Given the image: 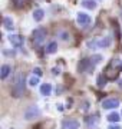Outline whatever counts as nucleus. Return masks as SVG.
Listing matches in <instances>:
<instances>
[{"label":"nucleus","instance_id":"nucleus-1","mask_svg":"<svg viewBox=\"0 0 122 129\" xmlns=\"http://www.w3.org/2000/svg\"><path fill=\"white\" fill-rule=\"evenodd\" d=\"M122 70V60H112L111 63L105 68V76L109 80H115L118 78V73Z\"/></svg>","mask_w":122,"mask_h":129},{"label":"nucleus","instance_id":"nucleus-2","mask_svg":"<svg viewBox=\"0 0 122 129\" xmlns=\"http://www.w3.org/2000/svg\"><path fill=\"white\" fill-rule=\"evenodd\" d=\"M24 90H26V79L22 73L17 75V78L14 79L13 82V89H12V95L14 98H22L24 95Z\"/></svg>","mask_w":122,"mask_h":129},{"label":"nucleus","instance_id":"nucleus-3","mask_svg":"<svg viewBox=\"0 0 122 129\" xmlns=\"http://www.w3.org/2000/svg\"><path fill=\"white\" fill-rule=\"evenodd\" d=\"M47 37V30L45 27H39L33 32V36H32V40H33V46L35 47H40L43 45L45 39Z\"/></svg>","mask_w":122,"mask_h":129},{"label":"nucleus","instance_id":"nucleus-4","mask_svg":"<svg viewBox=\"0 0 122 129\" xmlns=\"http://www.w3.org/2000/svg\"><path fill=\"white\" fill-rule=\"evenodd\" d=\"M38 116H40V109L38 106H30L24 112V119L26 120H33V119H36Z\"/></svg>","mask_w":122,"mask_h":129},{"label":"nucleus","instance_id":"nucleus-5","mask_svg":"<svg viewBox=\"0 0 122 129\" xmlns=\"http://www.w3.org/2000/svg\"><path fill=\"white\" fill-rule=\"evenodd\" d=\"M111 45V39L109 37H103V39H98V40L89 42L88 46L89 47H108Z\"/></svg>","mask_w":122,"mask_h":129},{"label":"nucleus","instance_id":"nucleus-6","mask_svg":"<svg viewBox=\"0 0 122 129\" xmlns=\"http://www.w3.org/2000/svg\"><path fill=\"white\" fill-rule=\"evenodd\" d=\"M118 106H119V99H116V98H108L102 102L103 109H115Z\"/></svg>","mask_w":122,"mask_h":129},{"label":"nucleus","instance_id":"nucleus-7","mask_svg":"<svg viewBox=\"0 0 122 129\" xmlns=\"http://www.w3.org/2000/svg\"><path fill=\"white\" fill-rule=\"evenodd\" d=\"M76 20H78V23L80 24V26H86V24L90 23V16L86 13H82V12H79V13L76 14Z\"/></svg>","mask_w":122,"mask_h":129},{"label":"nucleus","instance_id":"nucleus-8","mask_svg":"<svg viewBox=\"0 0 122 129\" xmlns=\"http://www.w3.org/2000/svg\"><path fill=\"white\" fill-rule=\"evenodd\" d=\"M9 40L12 42V45H13L14 47H20L24 43V39L20 36V35H10Z\"/></svg>","mask_w":122,"mask_h":129},{"label":"nucleus","instance_id":"nucleus-9","mask_svg":"<svg viewBox=\"0 0 122 129\" xmlns=\"http://www.w3.org/2000/svg\"><path fill=\"white\" fill-rule=\"evenodd\" d=\"M90 69H92V64H90L89 59H83L79 62V66H78L79 72H86V70H90Z\"/></svg>","mask_w":122,"mask_h":129},{"label":"nucleus","instance_id":"nucleus-10","mask_svg":"<svg viewBox=\"0 0 122 129\" xmlns=\"http://www.w3.org/2000/svg\"><path fill=\"white\" fill-rule=\"evenodd\" d=\"M63 126L66 129H79V122L76 119H69L63 122Z\"/></svg>","mask_w":122,"mask_h":129},{"label":"nucleus","instance_id":"nucleus-11","mask_svg":"<svg viewBox=\"0 0 122 129\" xmlns=\"http://www.w3.org/2000/svg\"><path fill=\"white\" fill-rule=\"evenodd\" d=\"M50 92H52V85H49V83H43V85H40V93H42V95L49 96Z\"/></svg>","mask_w":122,"mask_h":129},{"label":"nucleus","instance_id":"nucleus-12","mask_svg":"<svg viewBox=\"0 0 122 129\" xmlns=\"http://www.w3.org/2000/svg\"><path fill=\"white\" fill-rule=\"evenodd\" d=\"M9 73H10V66H9V64H3V66H2V69H0V78H2V80L7 78Z\"/></svg>","mask_w":122,"mask_h":129},{"label":"nucleus","instance_id":"nucleus-13","mask_svg":"<svg viewBox=\"0 0 122 129\" xmlns=\"http://www.w3.org/2000/svg\"><path fill=\"white\" fill-rule=\"evenodd\" d=\"M56 50H57V43L56 42H50V43L47 45V47H46V53L53 55V53H56Z\"/></svg>","mask_w":122,"mask_h":129},{"label":"nucleus","instance_id":"nucleus-14","mask_svg":"<svg viewBox=\"0 0 122 129\" xmlns=\"http://www.w3.org/2000/svg\"><path fill=\"white\" fill-rule=\"evenodd\" d=\"M82 6L86 7V9H89V10H95L96 3H95V0H82Z\"/></svg>","mask_w":122,"mask_h":129},{"label":"nucleus","instance_id":"nucleus-15","mask_svg":"<svg viewBox=\"0 0 122 129\" xmlns=\"http://www.w3.org/2000/svg\"><path fill=\"white\" fill-rule=\"evenodd\" d=\"M3 26H5L7 30H13V20L9 17V16H6V17H3Z\"/></svg>","mask_w":122,"mask_h":129},{"label":"nucleus","instance_id":"nucleus-16","mask_svg":"<svg viewBox=\"0 0 122 129\" xmlns=\"http://www.w3.org/2000/svg\"><path fill=\"white\" fill-rule=\"evenodd\" d=\"M43 16H45V12H43L42 9H36L33 12V19H35L36 22H40L43 19Z\"/></svg>","mask_w":122,"mask_h":129},{"label":"nucleus","instance_id":"nucleus-17","mask_svg":"<svg viewBox=\"0 0 122 129\" xmlns=\"http://www.w3.org/2000/svg\"><path fill=\"white\" fill-rule=\"evenodd\" d=\"M106 76L105 75H99L98 79H96V83H98V86L99 88H105V85H106Z\"/></svg>","mask_w":122,"mask_h":129},{"label":"nucleus","instance_id":"nucleus-18","mask_svg":"<svg viewBox=\"0 0 122 129\" xmlns=\"http://www.w3.org/2000/svg\"><path fill=\"white\" fill-rule=\"evenodd\" d=\"M98 115H90V116H88V118H86V119H85V122H86V123L88 125H96L98 123Z\"/></svg>","mask_w":122,"mask_h":129},{"label":"nucleus","instance_id":"nucleus-19","mask_svg":"<svg viewBox=\"0 0 122 129\" xmlns=\"http://www.w3.org/2000/svg\"><path fill=\"white\" fill-rule=\"evenodd\" d=\"M101 60H102V56H101V55H94L89 59V62H90V64H92V68H94V66H96V64L101 62Z\"/></svg>","mask_w":122,"mask_h":129},{"label":"nucleus","instance_id":"nucleus-20","mask_svg":"<svg viewBox=\"0 0 122 129\" xmlns=\"http://www.w3.org/2000/svg\"><path fill=\"white\" fill-rule=\"evenodd\" d=\"M108 120L109 122H118V120H119V115H118L116 112H112V113L108 116Z\"/></svg>","mask_w":122,"mask_h":129},{"label":"nucleus","instance_id":"nucleus-21","mask_svg":"<svg viewBox=\"0 0 122 129\" xmlns=\"http://www.w3.org/2000/svg\"><path fill=\"white\" fill-rule=\"evenodd\" d=\"M39 76H35V78H32L30 80H29V85L30 86H36V85H39Z\"/></svg>","mask_w":122,"mask_h":129},{"label":"nucleus","instance_id":"nucleus-22","mask_svg":"<svg viewBox=\"0 0 122 129\" xmlns=\"http://www.w3.org/2000/svg\"><path fill=\"white\" fill-rule=\"evenodd\" d=\"M13 5L16 7H23L26 5V0H13Z\"/></svg>","mask_w":122,"mask_h":129},{"label":"nucleus","instance_id":"nucleus-23","mask_svg":"<svg viewBox=\"0 0 122 129\" xmlns=\"http://www.w3.org/2000/svg\"><path fill=\"white\" fill-rule=\"evenodd\" d=\"M57 36L62 37L63 40H69V33H68V32H59V33H57Z\"/></svg>","mask_w":122,"mask_h":129},{"label":"nucleus","instance_id":"nucleus-24","mask_svg":"<svg viewBox=\"0 0 122 129\" xmlns=\"http://www.w3.org/2000/svg\"><path fill=\"white\" fill-rule=\"evenodd\" d=\"M33 73L36 75V76H39V78H42V69H39V68H35V69H33Z\"/></svg>","mask_w":122,"mask_h":129},{"label":"nucleus","instance_id":"nucleus-25","mask_svg":"<svg viewBox=\"0 0 122 129\" xmlns=\"http://www.w3.org/2000/svg\"><path fill=\"white\" fill-rule=\"evenodd\" d=\"M109 129H121V126H116V125H112V126H109Z\"/></svg>","mask_w":122,"mask_h":129},{"label":"nucleus","instance_id":"nucleus-26","mask_svg":"<svg viewBox=\"0 0 122 129\" xmlns=\"http://www.w3.org/2000/svg\"><path fill=\"white\" fill-rule=\"evenodd\" d=\"M57 111H63V106H62V105H57Z\"/></svg>","mask_w":122,"mask_h":129},{"label":"nucleus","instance_id":"nucleus-27","mask_svg":"<svg viewBox=\"0 0 122 129\" xmlns=\"http://www.w3.org/2000/svg\"><path fill=\"white\" fill-rule=\"evenodd\" d=\"M119 88L122 89V79H121V80H119Z\"/></svg>","mask_w":122,"mask_h":129},{"label":"nucleus","instance_id":"nucleus-28","mask_svg":"<svg viewBox=\"0 0 122 129\" xmlns=\"http://www.w3.org/2000/svg\"><path fill=\"white\" fill-rule=\"evenodd\" d=\"M121 19H122V7H121Z\"/></svg>","mask_w":122,"mask_h":129}]
</instances>
